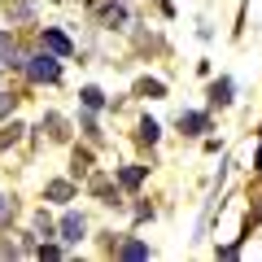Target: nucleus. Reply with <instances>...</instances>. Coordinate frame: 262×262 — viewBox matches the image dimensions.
I'll use <instances>...</instances> for the list:
<instances>
[{"mask_svg": "<svg viewBox=\"0 0 262 262\" xmlns=\"http://www.w3.org/2000/svg\"><path fill=\"white\" fill-rule=\"evenodd\" d=\"M31 79H35V83H53L57 79V61L53 57H35V61H31Z\"/></svg>", "mask_w": 262, "mask_h": 262, "instance_id": "nucleus-1", "label": "nucleus"}, {"mask_svg": "<svg viewBox=\"0 0 262 262\" xmlns=\"http://www.w3.org/2000/svg\"><path fill=\"white\" fill-rule=\"evenodd\" d=\"M44 44L53 48V53H70V39H66L61 31H44Z\"/></svg>", "mask_w": 262, "mask_h": 262, "instance_id": "nucleus-2", "label": "nucleus"}, {"mask_svg": "<svg viewBox=\"0 0 262 262\" xmlns=\"http://www.w3.org/2000/svg\"><path fill=\"white\" fill-rule=\"evenodd\" d=\"M61 232H66V241H79V236H83V219H75V214H66Z\"/></svg>", "mask_w": 262, "mask_h": 262, "instance_id": "nucleus-3", "label": "nucleus"}, {"mask_svg": "<svg viewBox=\"0 0 262 262\" xmlns=\"http://www.w3.org/2000/svg\"><path fill=\"white\" fill-rule=\"evenodd\" d=\"M179 122H184L188 131H201V127H206V118H201V114H184V118H179Z\"/></svg>", "mask_w": 262, "mask_h": 262, "instance_id": "nucleus-4", "label": "nucleus"}, {"mask_svg": "<svg viewBox=\"0 0 262 262\" xmlns=\"http://www.w3.org/2000/svg\"><path fill=\"white\" fill-rule=\"evenodd\" d=\"M140 179H144V170H136V166L122 170V184H140Z\"/></svg>", "mask_w": 262, "mask_h": 262, "instance_id": "nucleus-5", "label": "nucleus"}, {"mask_svg": "<svg viewBox=\"0 0 262 262\" xmlns=\"http://www.w3.org/2000/svg\"><path fill=\"white\" fill-rule=\"evenodd\" d=\"M83 101H88V105H92V110H96V105H101V101H105V96H101V92H96V88H88V92H83Z\"/></svg>", "mask_w": 262, "mask_h": 262, "instance_id": "nucleus-6", "label": "nucleus"}, {"mask_svg": "<svg viewBox=\"0 0 262 262\" xmlns=\"http://www.w3.org/2000/svg\"><path fill=\"white\" fill-rule=\"evenodd\" d=\"M0 114H9V96H0Z\"/></svg>", "mask_w": 262, "mask_h": 262, "instance_id": "nucleus-7", "label": "nucleus"}, {"mask_svg": "<svg viewBox=\"0 0 262 262\" xmlns=\"http://www.w3.org/2000/svg\"><path fill=\"white\" fill-rule=\"evenodd\" d=\"M0 214H5V196H0Z\"/></svg>", "mask_w": 262, "mask_h": 262, "instance_id": "nucleus-8", "label": "nucleus"}]
</instances>
